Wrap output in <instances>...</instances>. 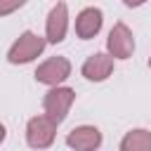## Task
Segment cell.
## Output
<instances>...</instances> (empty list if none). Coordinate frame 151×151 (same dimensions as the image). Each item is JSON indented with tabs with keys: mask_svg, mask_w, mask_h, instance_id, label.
I'll list each match as a JSON object with an SVG mask.
<instances>
[{
	"mask_svg": "<svg viewBox=\"0 0 151 151\" xmlns=\"http://www.w3.org/2000/svg\"><path fill=\"white\" fill-rule=\"evenodd\" d=\"M42 50H45V38H40V35L33 33V31H26V33H21L19 40L9 47L7 59H9V64H28V61H33L35 57H40Z\"/></svg>",
	"mask_w": 151,
	"mask_h": 151,
	"instance_id": "6da1fadb",
	"label": "cell"
},
{
	"mask_svg": "<svg viewBox=\"0 0 151 151\" xmlns=\"http://www.w3.org/2000/svg\"><path fill=\"white\" fill-rule=\"evenodd\" d=\"M73 99H76V92H73L71 87H52V90L45 94V99H42L45 116L52 118V120L59 125V123L66 118V113H68Z\"/></svg>",
	"mask_w": 151,
	"mask_h": 151,
	"instance_id": "7a4b0ae2",
	"label": "cell"
},
{
	"mask_svg": "<svg viewBox=\"0 0 151 151\" xmlns=\"http://www.w3.org/2000/svg\"><path fill=\"white\" fill-rule=\"evenodd\" d=\"M57 134V123L47 116H35L26 125V142L31 149H47L54 142Z\"/></svg>",
	"mask_w": 151,
	"mask_h": 151,
	"instance_id": "3957f363",
	"label": "cell"
},
{
	"mask_svg": "<svg viewBox=\"0 0 151 151\" xmlns=\"http://www.w3.org/2000/svg\"><path fill=\"white\" fill-rule=\"evenodd\" d=\"M68 76H71V61L66 57H52L45 64H40L35 71V80L42 85H52V87L64 83Z\"/></svg>",
	"mask_w": 151,
	"mask_h": 151,
	"instance_id": "277c9868",
	"label": "cell"
},
{
	"mask_svg": "<svg viewBox=\"0 0 151 151\" xmlns=\"http://www.w3.org/2000/svg\"><path fill=\"white\" fill-rule=\"evenodd\" d=\"M106 47H109V52H111L113 59H127V57H132V52H134V38H132V31H130L123 21H118V24L109 31Z\"/></svg>",
	"mask_w": 151,
	"mask_h": 151,
	"instance_id": "5b68a950",
	"label": "cell"
},
{
	"mask_svg": "<svg viewBox=\"0 0 151 151\" xmlns=\"http://www.w3.org/2000/svg\"><path fill=\"white\" fill-rule=\"evenodd\" d=\"M66 144L71 149H76V151H94L101 144V132L97 127H92V125H80V127L68 132Z\"/></svg>",
	"mask_w": 151,
	"mask_h": 151,
	"instance_id": "8992f818",
	"label": "cell"
},
{
	"mask_svg": "<svg viewBox=\"0 0 151 151\" xmlns=\"http://www.w3.org/2000/svg\"><path fill=\"white\" fill-rule=\"evenodd\" d=\"M68 28V7L66 2H57L47 14V42H61Z\"/></svg>",
	"mask_w": 151,
	"mask_h": 151,
	"instance_id": "52a82bcc",
	"label": "cell"
},
{
	"mask_svg": "<svg viewBox=\"0 0 151 151\" xmlns=\"http://www.w3.org/2000/svg\"><path fill=\"white\" fill-rule=\"evenodd\" d=\"M113 71V57L111 54H104V52H97L92 57H87V61L83 64V76L87 80H94V83H101L111 76Z\"/></svg>",
	"mask_w": 151,
	"mask_h": 151,
	"instance_id": "ba28073f",
	"label": "cell"
},
{
	"mask_svg": "<svg viewBox=\"0 0 151 151\" xmlns=\"http://www.w3.org/2000/svg\"><path fill=\"white\" fill-rule=\"evenodd\" d=\"M99 28H101V9L85 7L78 14V19H76V33H78V38L90 40V38H94L99 33Z\"/></svg>",
	"mask_w": 151,
	"mask_h": 151,
	"instance_id": "9c48e42d",
	"label": "cell"
},
{
	"mask_svg": "<svg viewBox=\"0 0 151 151\" xmlns=\"http://www.w3.org/2000/svg\"><path fill=\"white\" fill-rule=\"evenodd\" d=\"M120 151H151V132L149 130H132L123 137Z\"/></svg>",
	"mask_w": 151,
	"mask_h": 151,
	"instance_id": "30bf717a",
	"label": "cell"
},
{
	"mask_svg": "<svg viewBox=\"0 0 151 151\" xmlns=\"http://www.w3.org/2000/svg\"><path fill=\"white\" fill-rule=\"evenodd\" d=\"M19 7H24V0H14V2H0V17H2V14L14 12V9H19Z\"/></svg>",
	"mask_w": 151,
	"mask_h": 151,
	"instance_id": "8fae6325",
	"label": "cell"
},
{
	"mask_svg": "<svg viewBox=\"0 0 151 151\" xmlns=\"http://www.w3.org/2000/svg\"><path fill=\"white\" fill-rule=\"evenodd\" d=\"M2 139H5V125L0 123V144H2Z\"/></svg>",
	"mask_w": 151,
	"mask_h": 151,
	"instance_id": "7c38bea8",
	"label": "cell"
},
{
	"mask_svg": "<svg viewBox=\"0 0 151 151\" xmlns=\"http://www.w3.org/2000/svg\"><path fill=\"white\" fill-rule=\"evenodd\" d=\"M149 66H151V57H149Z\"/></svg>",
	"mask_w": 151,
	"mask_h": 151,
	"instance_id": "4fadbf2b",
	"label": "cell"
}]
</instances>
